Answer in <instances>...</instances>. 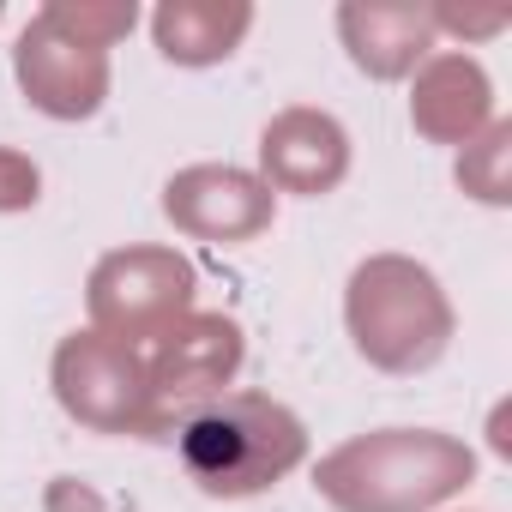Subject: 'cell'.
I'll return each mask as SVG.
<instances>
[{
    "instance_id": "cell-1",
    "label": "cell",
    "mask_w": 512,
    "mask_h": 512,
    "mask_svg": "<svg viewBox=\"0 0 512 512\" xmlns=\"http://www.w3.org/2000/svg\"><path fill=\"white\" fill-rule=\"evenodd\" d=\"M175 446H181L187 476L205 494L241 500L290 476L308 452V434L284 404L260 392H217L175 422Z\"/></svg>"
},
{
    "instance_id": "cell-2",
    "label": "cell",
    "mask_w": 512,
    "mask_h": 512,
    "mask_svg": "<svg viewBox=\"0 0 512 512\" xmlns=\"http://www.w3.org/2000/svg\"><path fill=\"white\" fill-rule=\"evenodd\" d=\"M350 332H356L368 362L410 374V368H428L446 350L452 314H446V302H440V290L422 266L374 260L350 284Z\"/></svg>"
},
{
    "instance_id": "cell-3",
    "label": "cell",
    "mask_w": 512,
    "mask_h": 512,
    "mask_svg": "<svg viewBox=\"0 0 512 512\" xmlns=\"http://www.w3.org/2000/svg\"><path fill=\"white\" fill-rule=\"evenodd\" d=\"M19 79L49 115H91L103 103V43H85L73 19L55 7L19 43Z\"/></svg>"
},
{
    "instance_id": "cell-4",
    "label": "cell",
    "mask_w": 512,
    "mask_h": 512,
    "mask_svg": "<svg viewBox=\"0 0 512 512\" xmlns=\"http://www.w3.org/2000/svg\"><path fill=\"white\" fill-rule=\"evenodd\" d=\"M55 386H61V404L91 428H133L151 416L145 410L151 386H145L139 362L103 338H73L55 362Z\"/></svg>"
},
{
    "instance_id": "cell-5",
    "label": "cell",
    "mask_w": 512,
    "mask_h": 512,
    "mask_svg": "<svg viewBox=\"0 0 512 512\" xmlns=\"http://www.w3.org/2000/svg\"><path fill=\"white\" fill-rule=\"evenodd\" d=\"M241 362V338L229 320H187L181 332H163L157 356V386L151 398H211Z\"/></svg>"
},
{
    "instance_id": "cell-6",
    "label": "cell",
    "mask_w": 512,
    "mask_h": 512,
    "mask_svg": "<svg viewBox=\"0 0 512 512\" xmlns=\"http://www.w3.org/2000/svg\"><path fill=\"white\" fill-rule=\"evenodd\" d=\"M266 175L296 187V193H320L344 175V133L338 121L326 115H308V109H290L284 121L266 127Z\"/></svg>"
},
{
    "instance_id": "cell-7",
    "label": "cell",
    "mask_w": 512,
    "mask_h": 512,
    "mask_svg": "<svg viewBox=\"0 0 512 512\" xmlns=\"http://www.w3.org/2000/svg\"><path fill=\"white\" fill-rule=\"evenodd\" d=\"M169 217H181L187 229H199L205 235V223H211V235L223 229V241L229 235H253L266 223V193L253 187L247 175H235V169H193V175H181V181H169Z\"/></svg>"
},
{
    "instance_id": "cell-8",
    "label": "cell",
    "mask_w": 512,
    "mask_h": 512,
    "mask_svg": "<svg viewBox=\"0 0 512 512\" xmlns=\"http://www.w3.org/2000/svg\"><path fill=\"white\" fill-rule=\"evenodd\" d=\"M157 260H163V253H115V260L97 272L91 296H127V290H133V302H121L115 314H103V326H121V332L133 338V332H145L151 320H169V314L187 302V266H181V260H175L157 284H145V278L157 272Z\"/></svg>"
},
{
    "instance_id": "cell-9",
    "label": "cell",
    "mask_w": 512,
    "mask_h": 512,
    "mask_svg": "<svg viewBox=\"0 0 512 512\" xmlns=\"http://www.w3.org/2000/svg\"><path fill=\"white\" fill-rule=\"evenodd\" d=\"M338 25H344L356 61H362L368 73L392 79V73H404V67L428 49V25H434V19L416 13V7H344Z\"/></svg>"
},
{
    "instance_id": "cell-10",
    "label": "cell",
    "mask_w": 512,
    "mask_h": 512,
    "mask_svg": "<svg viewBox=\"0 0 512 512\" xmlns=\"http://www.w3.org/2000/svg\"><path fill=\"white\" fill-rule=\"evenodd\" d=\"M247 19H253L247 7H187V0H175V7L157 13V43H163L169 61L205 67V61H223L235 49Z\"/></svg>"
},
{
    "instance_id": "cell-11",
    "label": "cell",
    "mask_w": 512,
    "mask_h": 512,
    "mask_svg": "<svg viewBox=\"0 0 512 512\" xmlns=\"http://www.w3.org/2000/svg\"><path fill=\"white\" fill-rule=\"evenodd\" d=\"M482 115H488V79L470 61H434L422 79V97H416V121L440 139H458Z\"/></svg>"
},
{
    "instance_id": "cell-12",
    "label": "cell",
    "mask_w": 512,
    "mask_h": 512,
    "mask_svg": "<svg viewBox=\"0 0 512 512\" xmlns=\"http://www.w3.org/2000/svg\"><path fill=\"white\" fill-rule=\"evenodd\" d=\"M37 199V169H25L19 157H0V205H25Z\"/></svg>"
}]
</instances>
